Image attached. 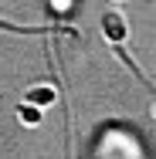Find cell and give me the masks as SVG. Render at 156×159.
<instances>
[{
  "label": "cell",
  "instance_id": "cell-1",
  "mask_svg": "<svg viewBox=\"0 0 156 159\" xmlns=\"http://www.w3.org/2000/svg\"><path fill=\"white\" fill-rule=\"evenodd\" d=\"M102 34H105V41H109L116 51H122L125 37H129V20H125V14H122V10L109 7V10L102 14Z\"/></svg>",
  "mask_w": 156,
  "mask_h": 159
},
{
  "label": "cell",
  "instance_id": "cell-2",
  "mask_svg": "<svg viewBox=\"0 0 156 159\" xmlns=\"http://www.w3.org/2000/svg\"><path fill=\"white\" fill-rule=\"evenodd\" d=\"M54 98H58V92H54L51 85H37V88H27V92H24V105L44 108V105H51Z\"/></svg>",
  "mask_w": 156,
  "mask_h": 159
},
{
  "label": "cell",
  "instance_id": "cell-3",
  "mask_svg": "<svg viewBox=\"0 0 156 159\" xmlns=\"http://www.w3.org/2000/svg\"><path fill=\"white\" fill-rule=\"evenodd\" d=\"M17 115H21L24 125H37V122H41V108H31V105H21Z\"/></svg>",
  "mask_w": 156,
  "mask_h": 159
},
{
  "label": "cell",
  "instance_id": "cell-4",
  "mask_svg": "<svg viewBox=\"0 0 156 159\" xmlns=\"http://www.w3.org/2000/svg\"><path fill=\"white\" fill-rule=\"evenodd\" d=\"M153 115H156V102H153Z\"/></svg>",
  "mask_w": 156,
  "mask_h": 159
}]
</instances>
